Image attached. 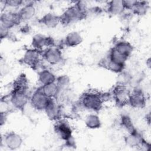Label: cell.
<instances>
[{
    "instance_id": "obj_13",
    "label": "cell",
    "mask_w": 151,
    "mask_h": 151,
    "mask_svg": "<svg viewBox=\"0 0 151 151\" xmlns=\"http://www.w3.org/2000/svg\"><path fill=\"white\" fill-rule=\"evenodd\" d=\"M42 22L45 25L50 27H54L58 24L60 18L53 14H47L42 18Z\"/></svg>"
},
{
    "instance_id": "obj_10",
    "label": "cell",
    "mask_w": 151,
    "mask_h": 151,
    "mask_svg": "<svg viewBox=\"0 0 151 151\" xmlns=\"http://www.w3.org/2000/svg\"><path fill=\"white\" fill-rule=\"evenodd\" d=\"M108 11L110 13L116 15L120 14L124 9L123 1H111L108 3Z\"/></svg>"
},
{
    "instance_id": "obj_9",
    "label": "cell",
    "mask_w": 151,
    "mask_h": 151,
    "mask_svg": "<svg viewBox=\"0 0 151 151\" xmlns=\"http://www.w3.org/2000/svg\"><path fill=\"white\" fill-rule=\"evenodd\" d=\"M129 102L132 106L136 107H142L145 104V98L140 92H135L132 95H129Z\"/></svg>"
},
{
    "instance_id": "obj_11",
    "label": "cell",
    "mask_w": 151,
    "mask_h": 151,
    "mask_svg": "<svg viewBox=\"0 0 151 151\" xmlns=\"http://www.w3.org/2000/svg\"><path fill=\"white\" fill-rule=\"evenodd\" d=\"M24 62L29 65L35 66L38 62L39 54L36 50H29L24 55Z\"/></svg>"
},
{
    "instance_id": "obj_17",
    "label": "cell",
    "mask_w": 151,
    "mask_h": 151,
    "mask_svg": "<svg viewBox=\"0 0 151 151\" xmlns=\"http://www.w3.org/2000/svg\"><path fill=\"white\" fill-rule=\"evenodd\" d=\"M81 41V36L77 32H71L67 35L65 42L70 46L76 45Z\"/></svg>"
},
{
    "instance_id": "obj_15",
    "label": "cell",
    "mask_w": 151,
    "mask_h": 151,
    "mask_svg": "<svg viewBox=\"0 0 151 151\" xmlns=\"http://www.w3.org/2000/svg\"><path fill=\"white\" fill-rule=\"evenodd\" d=\"M57 132L64 139H68L71 135V129L68 125L64 122L60 123L56 127Z\"/></svg>"
},
{
    "instance_id": "obj_2",
    "label": "cell",
    "mask_w": 151,
    "mask_h": 151,
    "mask_svg": "<svg viewBox=\"0 0 151 151\" xmlns=\"http://www.w3.org/2000/svg\"><path fill=\"white\" fill-rule=\"evenodd\" d=\"M20 19L18 17V13H14L11 12H5L2 14L1 17V27L5 28V29H8L18 22Z\"/></svg>"
},
{
    "instance_id": "obj_3",
    "label": "cell",
    "mask_w": 151,
    "mask_h": 151,
    "mask_svg": "<svg viewBox=\"0 0 151 151\" xmlns=\"http://www.w3.org/2000/svg\"><path fill=\"white\" fill-rule=\"evenodd\" d=\"M50 98L46 96L42 90L39 89L32 95L31 98L32 104L37 109H43L45 108Z\"/></svg>"
},
{
    "instance_id": "obj_18",
    "label": "cell",
    "mask_w": 151,
    "mask_h": 151,
    "mask_svg": "<svg viewBox=\"0 0 151 151\" xmlns=\"http://www.w3.org/2000/svg\"><path fill=\"white\" fill-rule=\"evenodd\" d=\"M86 124L89 128H97L100 127V122L97 116L90 115L86 119Z\"/></svg>"
},
{
    "instance_id": "obj_4",
    "label": "cell",
    "mask_w": 151,
    "mask_h": 151,
    "mask_svg": "<svg viewBox=\"0 0 151 151\" xmlns=\"http://www.w3.org/2000/svg\"><path fill=\"white\" fill-rule=\"evenodd\" d=\"M32 3L27 4L19 10L18 15L20 21L29 19L34 15L35 9Z\"/></svg>"
},
{
    "instance_id": "obj_8",
    "label": "cell",
    "mask_w": 151,
    "mask_h": 151,
    "mask_svg": "<svg viewBox=\"0 0 151 151\" xmlns=\"http://www.w3.org/2000/svg\"><path fill=\"white\" fill-rule=\"evenodd\" d=\"M47 114L51 119H56L59 114V108L52 98H50L45 108Z\"/></svg>"
},
{
    "instance_id": "obj_20",
    "label": "cell",
    "mask_w": 151,
    "mask_h": 151,
    "mask_svg": "<svg viewBox=\"0 0 151 151\" xmlns=\"http://www.w3.org/2000/svg\"><path fill=\"white\" fill-rule=\"evenodd\" d=\"M137 1H123L124 8L128 9H133L136 5Z\"/></svg>"
},
{
    "instance_id": "obj_14",
    "label": "cell",
    "mask_w": 151,
    "mask_h": 151,
    "mask_svg": "<svg viewBox=\"0 0 151 151\" xmlns=\"http://www.w3.org/2000/svg\"><path fill=\"white\" fill-rule=\"evenodd\" d=\"M114 49L126 58L129 56L132 50L131 45L126 42H119L114 47Z\"/></svg>"
},
{
    "instance_id": "obj_19",
    "label": "cell",
    "mask_w": 151,
    "mask_h": 151,
    "mask_svg": "<svg viewBox=\"0 0 151 151\" xmlns=\"http://www.w3.org/2000/svg\"><path fill=\"white\" fill-rule=\"evenodd\" d=\"M147 2L146 1H137L136 5L133 9L134 11L138 14H143L146 12L147 10Z\"/></svg>"
},
{
    "instance_id": "obj_6",
    "label": "cell",
    "mask_w": 151,
    "mask_h": 151,
    "mask_svg": "<svg viewBox=\"0 0 151 151\" xmlns=\"http://www.w3.org/2000/svg\"><path fill=\"white\" fill-rule=\"evenodd\" d=\"M27 101L24 91H14L11 97V101L17 108L24 107Z\"/></svg>"
},
{
    "instance_id": "obj_1",
    "label": "cell",
    "mask_w": 151,
    "mask_h": 151,
    "mask_svg": "<svg viewBox=\"0 0 151 151\" xmlns=\"http://www.w3.org/2000/svg\"><path fill=\"white\" fill-rule=\"evenodd\" d=\"M82 102L86 107L93 110H97L101 106L103 97L98 94L87 93L83 97Z\"/></svg>"
},
{
    "instance_id": "obj_5",
    "label": "cell",
    "mask_w": 151,
    "mask_h": 151,
    "mask_svg": "<svg viewBox=\"0 0 151 151\" xmlns=\"http://www.w3.org/2000/svg\"><path fill=\"white\" fill-rule=\"evenodd\" d=\"M44 57L48 62L51 64H55L61 60V54L58 49L55 48H50L47 50L45 51Z\"/></svg>"
},
{
    "instance_id": "obj_12",
    "label": "cell",
    "mask_w": 151,
    "mask_h": 151,
    "mask_svg": "<svg viewBox=\"0 0 151 151\" xmlns=\"http://www.w3.org/2000/svg\"><path fill=\"white\" fill-rule=\"evenodd\" d=\"M41 90L46 96L48 98H52L57 94L59 88L58 86L52 83L43 85Z\"/></svg>"
},
{
    "instance_id": "obj_16",
    "label": "cell",
    "mask_w": 151,
    "mask_h": 151,
    "mask_svg": "<svg viewBox=\"0 0 151 151\" xmlns=\"http://www.w3.org/2000/svg\"><path fill=\"white\" fill-rule=\"evenodd\" d=\"M40 81L43 83L44 85L52 83L55 80V77L54 75L48 71V70H44L40 73Z\"/></svg>"
},
{
    "instance_id": "obj_7",
    "label": "cell",
    "mask_w": 151,
    "mask_h": 151,
    "mask_svg": "<svg viewBox=\"0 0 151 151\" xmlns=\"http://www.w3.org/2000/svg\"><path fill=\"white\" fill-rule=\"evenodd\" d=\"M114 95L115 99L119 104H125L129 102V93L126 89L122 86H119L115 88Z\"/></svg>"
},
{
    "instance_id": "obj_21",
    "label": "cell",
    "mask_w": 151,
    "mask_h": 151,
    "mask_svg": "<svg viewBox=\"0 0 151 151\" xmlns=\"http://www.w3.org/2000/svg\"><path fill=\"white\" fill-rule=\"evenodd\" d=\"M23 3L22 1H17V0H11V1H6L4 2L5 5L9 6H12V7H16L18 6H19Z\"/></svg>"
}]
</instances>
